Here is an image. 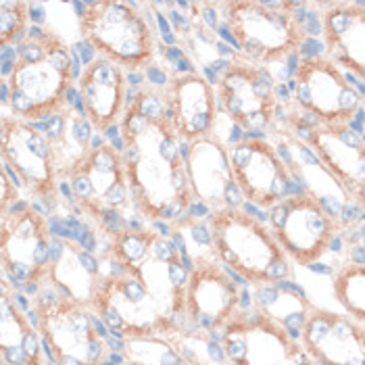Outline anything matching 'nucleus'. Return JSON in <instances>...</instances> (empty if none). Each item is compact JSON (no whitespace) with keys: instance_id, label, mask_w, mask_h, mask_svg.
I'll return each mask as SVG.
<instances>
[{"instance_id":"1","label":"nucleus","mask_w":365,"mask_h":365,"mask_svg":"<svg viewBox=\"0 0 365 365\" xmlns=\"http://www.w3.org/2000/svg\"><path fill=\"white\" fill-rule=\"evenodd\" d=\"M117 134L138 217L169 227L186 220L195 202L186 175V144L173 128L163 88L138 90Z\"/></svg>"},{"instance_id":"2","label":"nucleus","mask_w":365,"mask_h":365,"mask_svg":"<svg viewBox=\"0 0 365 365\" xmlns=\"http://www.w3.org/2000/svg\"><path fill=\"white\" fill-rule=\"evenodd\" d=\"M29 31L13 56L2 51V107L17 119L40 123L65 111L78 84L76 56L53 29Z\"/></svg>"},{"instance_id":"3","label":"nucleus","mask_w":365,"mask_h":365,"mask_svg":"<svg viewBox=\"0 0 365 365\" xmlns=\"http://www.w3.org/2000/svg\"><path fill=\"white\" fill-rule=\"evenodd\" d=\"M207 227L213 253L238 280L257 288L292 280L294 263L282 251L269 224L245 207L209 211Z\"/></svg>"},{"instance_id":"4","label":"nucleus","mask_w":365,"mask_h":365,"mask_svg":"<svg viewBox=\"0 0 365 365\" xmlns=\"http://www.w3.org/2000/svg\"><path fill=\"white\" fill-rule=\"evenodd\" d=\"M107 238L105 253L113 263L136 276L178 324H186V286L190 261L180 245L150 227H123Z\"/></svg>"},{"instance_id":"5","label":"nucleus","mask_w":365,"mask_h":365,"mask_svg":"<svg viewBox=\"0 0 365 365\" xmlns=\"http://www.w3.org/2000/svg\"><path fill=\"white\" fill-rule=\"evenodd\" d=\"M61 184L80 215L103 236L128 227L130 215L136 213L123 157L109 142H96L71 159L61 169Z\"/></svg>"},{"instance_id":"6","label":"nucleus","mask_w":365,"mask_h":365,"mask_svg":"<svg viewBox=\"0 0 365 365\" xmlns=\"http://www.w3.org/2000/svg\"><path fill=\"white\" fill-rule=\"evenodd\" d=\"M242 61L269 67L294 56L307 42V28L292 13L297 2L227 0L217 4Z\"/></svg>"},{"instance_id":"7","label":"nucleus","mask_w":365,"mask_h":365,"mask_svg":"<svg viewBox=\"0 0 365 365\" xmlns=\"http://www.w3.org/2000/svg\"><path fill=\"white\" fill-rule=\"evenodd\" d=\"M78 31L96 55L125 71H146L155 65L157 29L142 4L125 0H94L78 4Z\"/></svg>"},{"instance_id":"8","label":"nucleus","mask_w":365,"mask_h":365,"mask_svg":"<svg viewBox=\"0 0 365 365\" xmlns=\"http://www.w3.org/2000/svg\"><path fill=\"white\" fill-rule=\"evenodd\" d=\"M31 313L53 365H107L111 346L90 307L48 284L34 297Z\"/></svg>"},{"instance_id":"9","label":"nucleus","mask_w":365,"mask_h":365,"mask_svg":"<svg viewBox=\"0 0 365 365\" xmlns=\"http://www.w3.org/2000/svg\"><path fill=\"white\" fill-rule=\"evenodd\" d=\"M101 259L103 280L90 309L113 336L119 340L168 338L182 328L136 276L119 269L107 255Z\"/></svg>"},{"instance_id":"10","label":"nucleus","mask_w":365,"mask_h":365,"mask_svg":"<svg viewBox=\"0 0 365 365\" xmlns=\"http://www.w3.org/2000/svg\"><path fill=\"white\" fill-rule=\"evenodd\" d=\"M0 159L29 197L48 209L58 202L61 161L55 140L38 125L9 113L0 117Z\"/></svg>"},{"instance_id":"11","label":"nucleus","mask_w":365,"mask_h":365,"mask_svg":"<svg viewBox=\"0 0 365 365\" xmlns=\"http://www.w3.org/2000/svg\"><path fill=\"white\" fill-rule=\"evenodd\" d=\"M55 236L48 217L28 200L0 215L2 276L24 288H42L48 280Z\"/></svg>"},{"instance_id":"12","label":"nucleus","mask_w":365,"mask_h":365,"mask_svg":"<svg viewBox=\"0 0 365 365\" xmlns=\"http://www.w3.org/2000/svg\"><path fill=\"white\" fill-rule=\"evenodd\" d=\"M269 227L282 251L299 267H311L332 251L340 220L326 202L307 192H294L267 211Z\"/></svg>"},{"instance_id":"13","label":"nucleus","mask_w":365,"mask_h":365,"mask_svg":"<svg viewBox=\"0 0 365 365\" xmlns=\"http://www.w3.org/2000/svg\"><path fill=\"white\" fill-rule=\"evenodd\" d=\"M290 88L303 117L322 125L351 123L364 109V94L326 55L303 56L292 71Z\"/></svg>"},{"instance_id":"14","label":"nucleus","mask_w":365,"mask_h":365,"mask_svg":"<svg viewBox=\"0 0 365 365\" xmlns=\"http://www.w3.org/2000/svg\"><path fill=\"white\" fill-rule=\"evenodd\" d=\"M290 132L305 142L349 198V202L365 213V136L351 123L322 125L303 115H288Z\"/></svg>"},{"instance_id":"15","label":"nucleus","mask_w":365,"mask_h":365,"mask_svg":"<svg viewBox=\"0 0 365 365\" xmlns=\"http://www.w3.org/2000/svg\"><path fill=\"white\" fill-rule=\"evenodd\" d=\"M215 92L220 111L249 136H263L274 128L280 101L269 69L232 61L217 73Z\"/></svg>"},{"instance_id":"16","label":"nucleus","mask_w":365,"mask_h":365,"mask_svg":"<svg viewBox=\"0 0 365 365\" xmlns=\"http://www.w3.org/2000/svg\"><path fill=\"white\" fill-rule=\"evenodd\" d=\"M190 276L186 286V324L198 332H222L240 311L242 288L236 276L220 263L213 249L188 255Z\"/></svg>"},{"instance_id":"17","label":"nucleus","mask_w":365,"mask_h":365,"mask_svg":"<svg viewBox=\"0 0 365 365\" xmlns=\"http://www.w3.org/2000/svg\"><path fill=\"white\" fill-rule=\"evenodd\" d=\"M227 155L242 200L261 211H269L290 195L294 178L274 140L247 136L230 144Z\"/></svg>"},{"instance_id":"18","label":"nucleus","mask_w":365,"mask_h":365,"mask_svg":"<svg viewBox=\"0 0 365 365\" xmlns=\"http://www.w3.org/2000/svg\"><path fill=\"white\" fill-rule=\"evenodd\" d=\"M299 340L319 365H365V324L342 311L311 307Z\"/></svg>"},{"instance_id":"19","label":"nucleus","mask_w":365,"mask_h":365,"mask_svg":"<svg viewBox=\"0 0 365 365\" xmlns=\"http://www.w3.org/2000/svg\"><path fill=\"white\" fill-rule=\"evenodd\" d=\"M128 71L109 58L94 56L78 73V101L86 123L96 134L117 128L130 103Z\"/></svg>"},{"instance_id":"20","label":"nucleus","mask_w":365,"mask_h":365,"mask_svg":"<svg viewBox=\"0 0 365 365\" xmlns=\"http://www.w3.org/2000/svg\"><path fill=\"white\" fill-rule=\"evenodd\" d=\"M184 159L188 184L197 202L209 207V211L242 207V197L238 192L224 142L213 136L190 142L184 148Z\"/></svg>"},{"instance_id":"21","label":"nucleus","mask_w":365,"mask_h":365,"mask_svg":"<svg viewBox=\"0 0 365 365\" xmlns=\"http://www.w3.org/2000/svg\"><path fill=\"white\" fill-rule=\"evenodd\" d=\"M173 128L184 144L213 136L217 123V92L198 71L175 73L163 88Z\"/></svg>"},{"instance_id":"22","label":"nucleus","mask_w":365,"mask_h":365,"mask_svg":"<svg viewBox=\"0 0 365 365\" xmlns=\"http://www.w3.org/2000/svg\"><path fill=\"white\" fill-rule=\"evenodd\" d=\"M319 6L324 55L365 84V2L332 0Z\"/></svg>"},{"instance_id":"23","label":"nucleus","mask_w":365,"mask_h":365,"mask_svg":"<svg viewBox=\"0 0 365 365\" xmlns=\"http://www.w3.org/2000/svg\"><path fill=\"white\" fill-rule=\"evenodd\" d=\"M9 278L0 282V365H48L40 330L21 305Z\"/></svg>"},{"instance_id":"24","label":"nucleus","mask_w":365,"mask_h":365,"mask_svg":"<svg viewBox=\"0 0 365 365\" xmlns=\"http://www.w3.org/2000/svg\"><path fill=\"white\" fill-rule=\"evenodd\" d=\"M103 280V259L90 249L69 238H55V253L51 263L48 284L63 297L92 305Z\"/></svg>"},{"instance_id":"25","label":"nucleus","mask_w":365,"mask_h":365,"mask_svg":"<svg viewBox=\"0 0 365 365\" xmlns=\"http://www.w3.org/2000/svg\"><path fill=\"white\" fill-rule=\"evenodd\" d=\"M332 294L342 313L365 324V263L346 261L338 267L330 280Z\"/></svg>"},{"instance_id":"26","label":"nucleus","mask_w":365,"mask_h":365,"mask_svg":"<svg viewBox=\"0 0 365 365\" xmlns=\"http://www.w3.org/2000/svg\"><path fill=\"white\" fill-rule=\"evenodd\" d=\"M29 9L26 0L0 2V51L21 44L29 34Z\"/></svg>"},{"instance_id":"27","label":"nucleus","mask_w":365,"mask_h":365,"mask_svg":"<svg viewBox=\"0 0 365 365\" xmlns=\"http://www.w3.org/2000/svg\"><path fill=\"white\" fill-rule=\"evenodd\" d=\"M21 202V192L15 175L2 163L0 168V215L9 213L15 205Z\"/></svg>"},{"instance_id":"28","label":"nucleus","mask_w":365,"mask_h":365,"mask_svg":"<svg viewBox=\"0 0 365 365\" xmlns=\"http://www.w3.org/2000/svg\"><path fill=\"white\" fill-rule=\"evenodd\" d=\"M119 365H142V364H138V361H128V359H125L123 364H119Z\"/></svg>"},{"instance_id":"29","label":"nucleus","mask_w":365,"mask_h":365,"mask_svg":"<svg viewBox=\"0 0 365 365\" xmlns=\"http://www.w3.org/2000/svg\"><path fill=\"white\" fill-rule=\"evenodd\" d=\"M364 111H365V101H364ZM364 136H365V115H364Z\"/></svg>"},{"instance_id":"30","label":"nucleus","mask_w":365,"mask_h":365,"mask_svg":"<svg viewBox=\"0 0 365 365\" xmlns=\"http://www.w3.org/2000/svg\"><path fill=\"white\" fill-rule=\"evenodd\" d=\"M359 249H364V253H365V242H364V245H361V247H359ZM364 263H365V261H364Z\"/></svg>"}]
</instances>
